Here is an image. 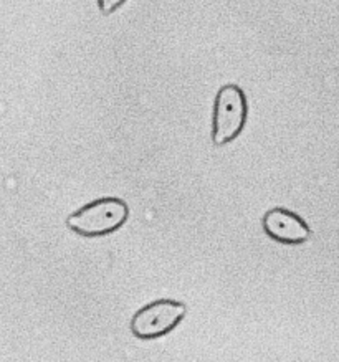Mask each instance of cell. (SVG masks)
<instances>
[{"instance_id":"4","label":"cell","mask_w":339,"mask_h":362,"mask_svg":"<svg viewBox=\"0 0 339 362\" xmlns=\"http://www.w3.org/2000/svg\"><path fill=\"white\" fill-rule=\"evenodd\" d=\"M263 230L270 238L287 245H299L311 237V230L297 214L287 209H272L263 215Z\"/></svg>"},{"instance_id":"1","label":"cell","mask_w":339,"mask_h":362,"mask_svg":"<svg viewBox=\"0 0 339 362\" xmlns=\"http://www.w3.org/2000/svg\"><path fill=\"white\" fill-rule=\"evenodd\" d=\"M130 209L116 197L95 200L67 218V225L83 237H101L116 232L126 223Z\"/></svg>"},{"instance_id":"3","label":"cell","mask_w":339,"mask_h":362,"mask_svg":"<svg viewBox=\"0 0 339 362\" xmlns=\"http://www.w3.org/2000/svg\"><path fill=\"white\" fill-rule=\"evenodd\" d=\"M185 313H188V306L180 301H154L132 316L131 331L139 339H156L173 331L185 316Z\"/></svg>"},{"instance_id":"5","label":"cell","mask_w":339,"mask_h":362,"mask_svg":"<svg viewBox=\"0 0 339 362\" xmlns=\"http://www.w3.org/2000/svg\"><path fill=\"white\" fill-rule=\"evenodd\" d=\"M126 0H96L98 7H100V12L103 16H111L113 12L117 11Z\"/></svg>"},{"instance_id":"2","label":"cell","mask_w":339,"mask_h":362,"mask_svg":"<svg viewBox=\"0 0 339 362\" xmlns=\"http://www.w3.org/2000/svg\"><path fill=\"white\" fill-rule=\"evenodd\" d=\"M247 116V98L242 88L237 85H225L220 88L214 103L212 143L215 146L232 143L245 128Z\"/></svg>"}]
</instances>
